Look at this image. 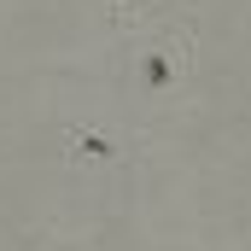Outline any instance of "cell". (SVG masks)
Instances as JSON below:
<instances>
[{"label":"cell","mask_w":251,"mask_h":251,"mask_svg":"<svg viewBox=\"0 0 251 251\" xmlns=\"http://www.w3.org/2000/svg\"><path fill=\"white\" fill-rule=\"evenodd\" d=\"M193 70H199V18H193V0L164 12L158 24L117 35L111 41V64H105V82L117 94L128 117L140 111H164L187 94Z\"/></svg>","instance_id":"6da1fadb"},{"label":"cell","mask_w":251,"mask_h":251,"mask_svg":"<svg viewBox=\"0 0 251 251\" xmlns=\"http://www.w3.org/2000/svg\"><path fill=\"white\" fill-rule=\"evenodd\" d=\"M59 134H64V170L88 176V181H111V187H128V176L140 170V152H146V128L123 105H105V111L64 105Z\"/></svg>","instance_id":"7a4b0ae2"},{"label":"cell","mask_w":251,"mask_h":251,"mask_svg":"<svg viewBox=\"0 0 251 251\" xmlns=\"http://www.w3.org/2000/svg\"><path fill=\"white\" fill-rule=\"evenodd\" d=\"M100 6H105L111 35H134V29L158 24L164 12H176V6H187V0H100Z\"/></svg>","instance_id":"3957f363"}]
</instances>
